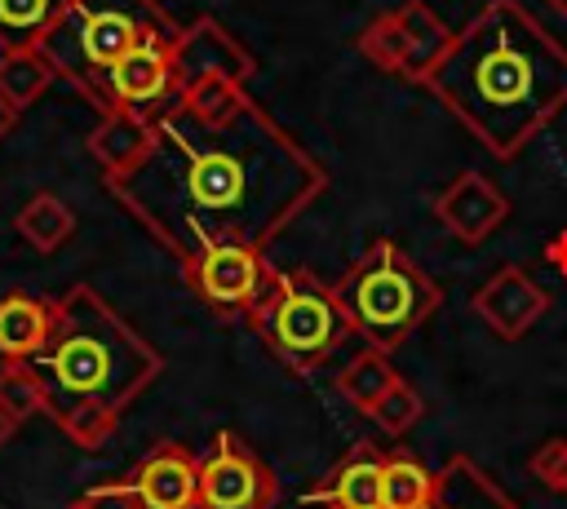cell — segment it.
<instances>
[{"instance_id": "obj_1", "label": "cell", "mask_w": 567, "mask_h": 509, "mask_svg": "<svg viewBox=\"0 0 567 509\" xmlns=\"http://www.w3.org/2000/svg\"><path fill=\"white\" fill-rule=\"evenodd\" d=\"M106 186L182 266L213 243L266 248L323 195L328 173L252 97L217 124L173 102L151 150Z\"/></svg>"}, {"instance_id": "obj_2", "label": "cell", "mask_w": 567, "mask_h": 509, "mask_svg": "<svg viewBox=\"0 0 567 509\" xmlns=\"http://www.w3.org/2000/svg\"><path fill=\"white\" fill-rule=\"evenodd\" d=\"M425 89L496 159H514L567 106V44L518 0H487L452 35Z\"/></svg>"}, {"instance_id": "obj_3", "label": "cell", "mask_w": 567, "mask_h": 509, "mask_svg": "<svg viewBox=\"0 0 567 509\" xmlns=\"http://www.w3.org/2000/svg\"><path fill=\"white\" fill-rule=\"evenodd\" d=\"M49 394V416L62 420L80 407L124 412L164 367L159 350L137 336L89 283H75L53 301L49 341L27 359Z\"/></svg>"}, {"instance_id": "obj_4", "label": "cell", "mask_w": 567, "mask_h": 509, "mask_svg": "<svg viewBox=\"0 0 567 509\" xmlns=\"http://www.w3.org/2000/svg\"><path fill=\"white\" fill-rule=\"evenodd\" d=\"M177 22L159 9V0H66L62 18L35 44L58 80L84 93L97 111L106 106L111 66L133 53L142 40L173 35Z\"/></svg>"}, {"instance_id": "obj_5", "label": "cell", "mask_w": 567, "mask_h": 509, "mask_svg": "<svg viewBox=\"0 0 567 509\" xmlns=\"http://www.w3.org/2000/svg\"><path fill=\"white\" fill-rule=\"evenodd\" d=\"M350 328L372 350H399L443 305L439 283L390 239H372L363 257L332 283Z\"/></svg>"}, {"instance_id": "obj_6", "label": "cell", "mask_w": 567, "mask_h": 509, "mask_svg": "<svg viewBox=\"0 0 567 509\" xmlns=\"http://www.w3.org/2000/svg\"><path fill=\"white\" fill-rule=\"evenodd\" d=\"M252 328L270 345V354L297 376L323 367L354 332L332 283H319V274L310 270H284L270 305L252 319Z\"/></svg>"}, {"instance_id": "obj_7", "label": "cell", "mask_w": 567, "mask_h": 509, "mask_svg": "<svg viewBox=\"0 0 567 509\" xmlns=\"http://www.w3.org/2000/svg\"><path fill=\"white\" fill-rule=\"evenodd\" d=\"M279 274L266 261V248H248V243H213L204 252H195L190 261H182V279L186 288L221 319H257L275 288Z\"/></svg>"}, {"instance_id": "obj_8", "label": "cell", "mask_w": 567, "mask_h": 509, "mask_svg": "<svg viewBox=\"0 0 567 509\" xmlns=\"http://www.w3.org/2000/svg\"><path fill=\"white\" fill-rule=\"evenodd\" d=\"M456 31H447L439 22V13L425 4V0H408L390 13H377L363 31H359V53L368 62H377L381 71L399 75V80H412V84H425V75L439 66V58L447 53Z\"/></svg>"}, {"instance_id": "obj_9", "label": "cell", "mask_w": 567, "mask_h": 509, "mask_svg": "<svg viewBox=\"0 0 567 509\" xmlns=\"http://www.w3.org/2000/svg\"><path fill=\"white\" fill-rule=\"evenodd\" d=\"M275 469L235 429H217L213 447L199 456V509H275Z\"/></svg>"}, {"instance_id": "obj_10", "label": "cell", "mask_w": 567, "mask_h": 509, "mask_svg": "<svg viewBox=\"0 0 567 509\" xmlns=\"http://www.w3.org/2000/svg\"><path fill=\"white\" fill-rule=\"evenodd\" d=\"M182 31V27H177ZM173 35H155V40H142L133 53H124L111 75H106V111H133V115H164L173 102H177V80H173Z\"/></svg>"}, {"instance_id": "obj_11", "label": "cell", "mask_w": 567, "mask_h": 509, "mask_svg": "<svg viewBox=\"0 0 567 509\" xmlns=\"http://www.w3.org/2000/svg\"><path fill=\"white\" fill-rule=\"evenodd\" d=\"M257 71L252 53L217 22V18H195L177 31L173 40V80H177V97L199 84V80H230V84H248Z\"/></svg>"}, {"instance_id": "obj_12", "label": "cell", "mask_w": 567, "mask_h": 509, "mask_svg": "<svg viewBox=\"0 0 567 509\" xmlns=\"http://www.w3.org/2000/svg\"><path fill=\"white\" fill-rule=\"evenodd\" d=\"M434 217H439L443 230L456 235L461 243H483L492 230L505 226L509 199H505V190H501L492 177L465 168L461 177H452V181L434 195Z\"/></svg>"}, {"instance_id": "obj_13", "label": "cell", "mask_w": 567, "mask_h": 509, "mask_svg": "<svg viewBox=\"0 0 567 509\" xmlns=\"http://www.w3.org/2000/svg\"><path fill=\"white\" fill-rule=\"evenodd\" d=\"M128 487L142 509H199V456L186 443H155L133 469Z\"/></svg>"}, {"instance_id": "obj_14", "label": "cell", "mask_w": 567, "mask_h": 509, "mask_svg": "<svg viewBox=\"0 0 567 509\" xmlns=\"http://www.w3.org/2000/svg\"><path fill=\"white\" fill-rule=\"evenodd\" d=\"M549 310V292L523 274L518 266H501L478 292H474V314L501 336V341H518L532 332V323Z\"/></svg>"}, {"instance_id": "obj_15", "label": "cell", "mask_w": 567, "mask_h": 509, "mask_svg": "<svg viewBox=\"0 0 567 509\" xmlns=\"http://www.w3.org/2000/svg\"><path fill=\"white\" fill-rule=\"evenodd\" d=\"M381 465H385V451H377L372 443H354L328 469V478L301 491V500L306 505L319 500L323 509H381Z\"/></svg>"}, {"instance_id": "obj_16", "label": "cell", "mask_w": 567, "mask_h": 509, "mask_svg": "<svg viewBox=\"0 0 567 509\" xmlns=\"http://www.w3.org/2000/svg\"><path fill=\"white\" fill-rule=\"evenodd\" d=\"M151 137H155V120L133 111H106L102 124L89 133V155L106 177H120L151 150Z\"/></svg>"}, {"instance_id": "obj_17", "label": "cell", "mask_w": 567, "mask_h": 509, "mask_svg": "<svg viewBox=\"0 0 567 509\" xmlns=\"http://www.w3.org/2000/svg\"><path fill=\"white\" fill-rule=\"evenodd\" d=\"M49 328H53V301L31 292L0 297V359H35V350L49 341Z\"/></svg>"}, {"instance_id": "obj_18", "label": "cell", "mask_w": 567, "mask_h": 509, "mask_svg": "<svg viewBox=\"0 0 567 509\" xmlns=\"http://www.w3.org/2000/svg\"><path fill=\"white\" fill-rule=\"evenodd\" d=\"M434 509H518L478 460L470 456H452L439 469V487H434Z\"/></svg>"}, {"instance_id": "obj_19", "label": "cell", "mask_w": 567, "mask_h": 509, "mask_svg": "<svg viewBox=\"0 0 567 509\" xmlns=\"http://www.w3.org/2000/svg\"><path fill=\"white\" fill-rule=\"evenodd\" d=\"M394 381H399V372H394L390 354L368 345V350H359L354 359L341 363V372H337V394H341L354 412L368 416V412L394 389Z\"/></svg>"}, {"instance_id": "obj_20", "label": "cell", "mask_w": 567, "mask_h": 509, "mask_svg": "<svg viewBox=\"0 0 567 509\" xmlns=\"http://www.w3.org/2000/svg\"><path fill=\"white\" fill-rule=\"evenodd\" d=\"M13 230H18L35 252H58V248L71 239V230H75V212H71L58 195L40 190V195H31V199L18 208Z\"/></svg>"}, {"instance_id": "obj_21", "label": "cell", "mask_w": 567, "mask_h": 509, "mask_svg": "<svg viewBox=\"0 0 567 509\" xmlns=\"http://www.w3.org/2000/svg\"><path fill=\"white\" fill-rule=\"evenodd\" d=\"M439 474L425 469L416 456L394 451L381 465V509H425L434 500Z\"/></svg>"}, {"instance_id": "obj_22", "label": "cell", "mask_w": 567, "mask_h": 509, "mask_svg": "<svg viewBox=\"0 0 567 509\" xmlns=\"http://www.w3.org/2000/svg\"><path fill=\"white\" fill-rule=\"evenodd\" d=\"M53 80H58V71L49 66V58L40 49H0V97L13 111L31 106Z\"/></svg>"}, {"instance_id": "obj_23", "label": "cell", "mask_w": 567, "mask_h": 509, "mask_svg": "<svg viewBox=\"0 0 567 509\" xmlns=\"http://www.w3.org/2000/svg\"><path fill=\"white\" fill-rule=\"evenodd\" d=\"M66 0H0V49H35Z\"/></svg>"}, {"instance_id": "obj_24", "label": "cell", "mask_w": 567, "mask_h": 509, "mask_svg": "<svg viewBox=\"0 0 567 509\" xmlns=\"http://www.w3.org/2000/svg\"><path fill=\"white\" fill-rule=\"evenodd\" d=\"M0 407H4V416L13 425H22L27 416L49 407L44 381L27 359H4V367H0Z\"/></svg>"}, {"instance_id": "obj_25", "label": "cell", "mask_w": 567, "mask_h": 509, "mask_svg": "<svg viewBox=\"0 0 567 509\" xmlns=\"http://www.w3.org/2000/svg\"><path fill=\"white\" fill-rule=\"evenodd\" d=\"M186 111H195L199 120H230L244 102H248V93H244V84H230V80H199V84H190L182 97H177Z\"/></svg>"}, {"instance_id": "obj_26", "label": "cell", "mask_w": 567, "mask_h": 509, "mask_svg": "<svg viewBox=\"0 0 567 509\" xmlns=\"http://www.w3.org/2000/svg\"><path fill=\"white\" fill-rule=\"evenodd\" d=\"M421 412H425V398L416 394V385H408V381L399 376L394 389L368 412V420H372L381 434H408V429L421 420Z\"/></svg>"}, {"instance_id": "obj_27", "label": "cell", "mask_w": 567, "mask_h": 509, "mask_svg": "<svg viewBox=\"0 0 567 509\" xmlns=\"http://www.w3.org/2000/svg\"><path fill=\"white\" fill-rule=\"evenodd\" d=\"M527 469H532V474H536L554 496H563V500H567V434L545 438V443L532 451Z\"/></svg>"}, {"instance_id": "obj_28", "label": "cell", "mask_w": 567, "mask_h": 509, "mask_svg": "<svg viewBox=\"0 0 567 509\" xmlns=\"http://www.w3.org/2000/svg\"><path fill=\"white\" fill-rule=\"evenodd\" d=\"M75 509H142V500H137V491L128 487V478H120V482H97V487H89V491L75 500Z\"/></svg>"}, {"instance_id": "obj_29", "label": "cell", "mask_w": 567, "mask_h": 509, "mask_svg": "<svg viewBox=\"0 0 567 509\" xmlns=\"http://www.w3.org/2000/svg\"><path fill=\"white\" fill-rule=\"evenodd\" d=\"M13 120H18V111H13V106H9L4 97H0V137H4L9 128H13Z\"/></svg>"}, {"instance_id": "obj_30", "label": "cell", "mask_w": 567, "mask_h": 509, "mask_svg": "<svg viewBox=\"0 0 567 509\" xmlns=\"http://www.w3.org/2000/svg\"><path fill=\"white\" fill-rule=\"evenodd\" d=\"M9 434H13V420H9V416H4V407H0V447L9 443Z\"/></svg>"}, {"instance_id": "obj_31", "label": "cell", "mask_w": 567, "mask_h": 509, "mask_svg": "<svg viewBox=\"0 0 567 509\" xmlns=\"http://www.w3.org/2000/svg\"><path fill=\"white\" fill-rule=\"evenodd\" d=\"M545 4H549V9H558V13L567 18V0H545Z\"/></svg>"}, {"instance_id": "obj_32", "label": "cell", "mask_w": 567, "mask_h": 509, "mask_svg": "<svg viewBox=\"0 0 567 509\" xmlns=\"http://www.w3.org/2000/svg\"><path fill=\"white\" fill-rule=\"evenodd\" d=\"M66 509H75V505H66Z\"/></svg>"}]
</instances>
